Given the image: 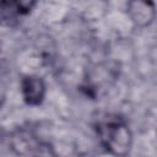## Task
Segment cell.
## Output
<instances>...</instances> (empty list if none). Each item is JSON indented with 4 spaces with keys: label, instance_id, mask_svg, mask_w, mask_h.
<instances>
[{
    "label": "cell",
    "instance_id": "6da1fadb",
    "mask_svg": "<svg viewBox=\"0 0 157 157\" xmlns=\"http://www.w3.org/2000/svg\"><path fill=\"white\" fill-rule=\"evenodd\" d=\"M94 129L103 148L113 156L124 157L132 145V134L126 120L118 114H104L97 119Z\"/></svg>",
    "mask_w": 157,
    "mask_h": 157
},
{
    "label": "cell",
    "instance_id": "7a4b0ae2",
    "mask_svg": "<svg viewBox=\"0 0 157 157\" xmlns=\"http://www.w3.org/2000/svg\"><path fill=\"white\" fill-rule=\"evenodd\" d=\"M45 82L40 76L26 75L21 80V92L25 102L29 105H38L45 96Z\"/></svg>",
    "mask_w": 157,
    "mask_h": 157
},
{
    "label": "cell",
    "instance_id": "3957f363",
    "mask_svg": "<svg viewBox=\"0 0 157 157\" xmlns=\"http://www.w3.org/2000/svg\"><path fill=\"white\" fill-rule=\"evenodd\" d=\"M11 146L17 153H32V151L42 142L36 137V134L29 128H20L13 131L11 139Z\"/></svg>",
    "mask_w": 157,
    "mask_h": 157
},
{
    "label": "cell",
    "instance_id": "277c9868",
    "mask_svg": "<svg viewBox=\"0 0 157 157\" xmlns=\"http://www.w3.org/2000/svg\"><path fill=\"white\" fill-rule=\"evenodd\" d=\"M128 13L137 26L150 25L156 15V7L150 1H131L128 4Z\"/></svg>",
    "mask_w": 157,
    "mask_h": 157
},
{
    "label": "cell",
    "instance_id": "5b68a950",
    "mask_svg": "<svg viewBox=\"0 0 157 157\" xmlns=\"http://www.w3.org/2000/svg\"><path fill=\"white\" fill-rule=\"evenodd\" d=\"M31 157H58L54 147L49 142H40L33 151Z\"/></svg>",
    "mask_w": 157,
    "mask_h": 157
}]
</instances>
